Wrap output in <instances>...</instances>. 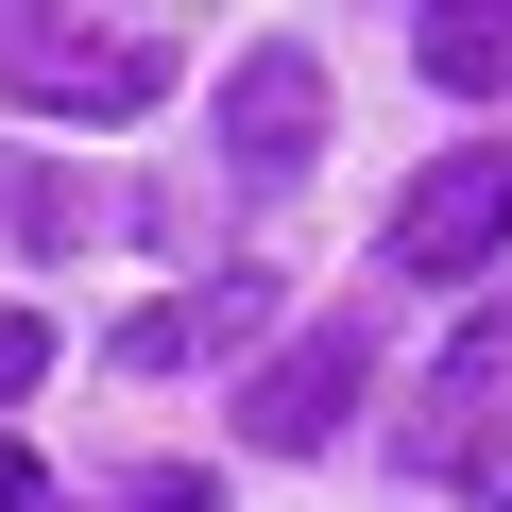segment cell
<instances>
[{
  "instance_id": "cell-1",
  "label": "cell",
  "mask_w": 512,
  "mask_h": 512,
  "mask_svg": "<svg viewBox=\"0 0 512 512\" xmlns=\"http://www.w3.org/2000/svg\"><path fill=\"white\" fill-rule=\"evenodd\" d=\"M0 86L52 103V120H137L171 86V35H137V18H0Z\"/></svg>"
},
{
  "instance_id": "cell-2",
  "label": "cell",
  "mask_w": 512,
  "mask_h": 512,
  "mask_svg": "<svg viewBox=\"0 0 512 512\" xmlns=\"http://www.w3.org/2000/svg\"><path fill=\"white\" fill-rule=\"evenodd\" d=\"M495 256H512V154L495 137H461V154H427L410 171V205H393V274H495Z\"/></svg>"
},
{
  "instance_id": "cell-3",
  "label": "cell",
  "mask_w": 512,
  "mask_h": 512,
  "mask_svg": "<svg viewBox=\"0 0 512 512\" xmlns=\"http://www.w3.org/2000/svg\"><path fill=\"white\" fill-rule=\"evenodd\" d=\"M376 393V325H308L274 376H239V444H274V461H308V444H342V410Z\"/></svg>"
},
{
  "instance_id": "cell-4",
  "label": "cell",
  "mask_w": 512,
  "mask_h": 512,
  "mask_svg": "<svg viewBox=\"0 0 512 512\" xmlns=\"http://www.w3.org/2000/svg\"><path fill=\"white\" fill-rule=\"evenodd\" d=\"M222 154H239V171H308V154H325V69H308L291 35H256V52L222 69Z\"/></svg>"
},
{
  "instance_id": "cell-5",
  "label": "cell",
  "mask_w": 512,
  "mask_h": 512,
  "mask_svg": "<svg viewBox=\"0 0 512 512\" xmlns=\"http://www.w3.org/2000/svg\"><path fill=\"white\" fill-rule=\"evenodd\" d=\"M256 325H274V274H205V291H171V308H137L103 359L120 376H188V359H239Z\"/></svg>"
},
{
  "instance_id": "cell-6",
  "label": "cell",
  "mask_w": 512,
  "mask_h": 512,
  "mask_svg": "<svg viewBox=\"0 0 512 512\" xmlns=\"http://www.w3.org/2000/svg\"><path fill=\"white\" fill-rule=\"evenodd\" d=\"M410 52H427V86H461V103H495V86H512V18H495V0H444Z\"/></svg>"
},
{
  "instance_id": "cell-7",
  "label": "cell",
  "mask_w": 512,
  "mask_h": 512,
  "mask_svg": "<svg viewBox=\"0 0 512 512\" xmlns=\"http://www.w3.org/2000/svg\"><path fill=\"white\" fill-rule=\"evenodd\" d=\"M410 444H427V461H444V478H461L478 512H512V427H478V410H427Z\"/></svg>"
},
{
  "instance_id": "cell-8",
  "label": "cell",
  "mask_w": 512,
  "mask_h": 512,
  "mask_svg": "<svg viewBox=\"0 0 512 512\" xmlns=\"http://www.w3.org/2000/svg\"><path fill=\"white\" fill-rule=\"evenodd\" d=\"M86 222H103V205H86V188H69V171H35V188H18V239H35V256H69V239H86Z\"/></svg>"
},
{
  "instance_id": "cell-9",
  "label": "cell",
  "mask_w": 512,
  "mask_h": 512,
  "mask_svg": "<svg viewBox=\"0 0 512 512\" xmlns=\"http://www.w3.org/2000/svg\"><path fill=\"white\" fill-rule=\"evenodd\" d=\"M478 376H512V308H478V325H461V342H444V410H461V393H478Z\"/></svg>"
},
{
  "instance_id": "cell-10",
  "label": "cell",
  "mask_w": 512,
  "mask_h": 512,
  "mask_svg": "<svg viewBox=\"0 0 512 512\" xmlns=\"http://www.w3.org/2000/svg\"><path fill=\"white\" fill-rule=\"evenodd\" d=\"M52 512H69V495H52ZM86 512H205V478H188V461H154V478H120V495H86Z\"/></svg>"
},
{
  "instance_id": "cell-11",
  "label": "cell",
  "mask_w": 512,
  "mask_h": 512,
  "mask_svg": "<svg viewBox=\"0 0 512 512\" xmlns=\"http://www.w3.org/2000/svg\"><path fill=\"white\" fill-rule=\"evenodd\" d=\"M35 376H52V325H35V308H0V410H18Z\"/></svg>"
},
{
  "instance_id": "cell-12",
  "label": "cell",
  "mask_w": 512,
  "mask_h": 512,
  "mask_svg": "<svg viewBox=\"0 0 512 512\" xmlns=\"http://www.w3.org/2000/svg\"><path fill=\"white\" fill-rule=\"evenodd\" d=\"M0 512H52V478H35V444L0 427Z\"/></svg>"
}]
</instances>
